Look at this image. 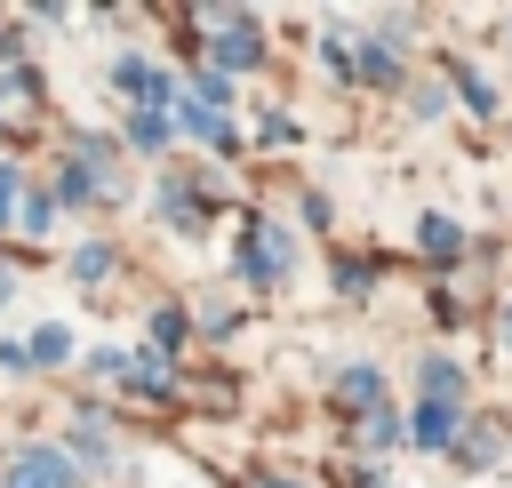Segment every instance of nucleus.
<instances>
[{
  "label": "nucleus",
  "mask_w": 512,
  "mask_h": 488,
  "mask_svg": "<svg viewBox=\"0 0 512 488\" xmlns=\"http://www.w3.org/2000/svg\"><path fill=\"white\" fill-rule=\"evenodd\" d=\"M456 424H464V416H456V400H416L408 440H416V448H448V440H456Z\"/></svg>",
  "instance_id": "nucleus-1"
},
{
  "label": "nucleus",
  "mask_w": 512,
  "mask_h": 488,
  "mask_svg": "<svg viewBox=\"0 0 512 488\" xmlns=\"http://www.w3.org/2000/svg\"><path fill=\"white\" fill-rule=\"evenodd\" d=\"M16 480H24V488H72L80 472H72L56 448H24V456H16Z\"/></svg>",
  "instance_id": "nucleus-2"
},
{
  "label": "nucleus",
  "mask_w": 512,
  "mask_h": 488,
  "mask_svg": "<svg viewBox=\"0 0 512 488\" xmlns=\"http://www.w3.org/2000/svg\"><path fill=\"white\" fill-rule=\"evenodd\" d=\"M256 56H264L256 24H248V16H224V24H216V64H256Z\"/></svg>",
  "instance_id": "nucleus-3"
},
{
  "label": "nucleus",
  "mask_w": 512,
  "mask_h": 488,
  "mask_svg": "<svg viewBox=\"0 0 512 488\" xmlns=\"http://www.w3.org/2000/svg\"><path fill=\"white\" fill-rule=\"evenodd\" d=\"M64 352H72V328H64V320H40L32 344H24V368H56Z\"/></svg>",
  "instance_id": "nucleus-4"
},
{
  "label": "nucleus",
  "mask_w": 512,
  "mask_h": 488,
  "mask_svg": "<svg viewBox=\"0 0 512 488\" xmlns=\"http://www.w3.org/2000/svg\"><path fill=\"white\" fill-rule=\"evenodd\" d=\"M336 392H344V400H360L368 416L384 408V376H376V368H344V376H336Z\"/></svg>",
  "instance_id": "nucleus-5"
},
{
  "label": "nucleus",
  "mask_w": 512,
  "mask_h": 488,
  "mask_svg": "<svg viewBox=\"0 0 512 488\" xmlns=\"http://www.w3.org/2000/svg\"><path fill=\"white\" fill-rule=\"evenodd\" d=\"M416 240H424L432 256H456V248H464V224H448V216H424V224H416Z\"/></svg>",
  "instance_id": "nucleus-6"
},
{
  "label": "nucleus",
  "mask_w": 512,
  "mask_h": 488,
  "mask_svg": "<svg viewBox=\"0 0 512 488\" xmlns=\"http://www.w3.org/2000/svg\"><path fill=\"white\" fill-rule=\"evenodd\" d=\"M456 360H424V400H456Z\"/></svg>",
  "instance_id": "nucleus-7"
},
{
  "label": "nucleus",
  "mask_w": 512,
  "mask_h": 488,
  "mask_svg": "<svg viewBox=\"0 0 512 488\" xmlns=\"http://www.w3.org/2000/svg\"><path fill=\"white\" fill-rule=\"evenodd\" d=\"M48 216H56L48 192H24V200H16V224H24V232H48Z\"/></svg>",
  "instance_id": "nucleus-8"
},
{
  "label": "nucleus",
  "mask_w": 512,
  "mask_h": 488,
  "mask_svg": "<svg viewBox=\"0 0 512 488\" xmlns=\"http://www.w3.org/2000/svg\"><path fill=\"white\" fill-rule=\"evenodd\" d=\"M456 88H464V104H472V112H496V88H488L480 72H456Z\"/></svg>",
  "instance_id": "nucleus-9"
},
{
  "label": "nucleus",
  "mask_w": 512,
  "mask_h": 488,
  "mask_svg": "<svg viewBox=\"0 0 512 488\" xmlns=\"http://www.w3.org/2000/svg\"><path fill=\"white\" fill-rule=\"evenodd\" d=\"M128 136H136V144H168V112H136Z\"/></svg>",
  "instance_id": "nucleus-10"
},
{
  "label": "nucleus",
  "mask_w": 512,
  "mask_h": 488,
  "mask_svg": "<svg viewBox=\"0 0 512 488\" xmlns=\"http://www.w3.org/2000/svg\"><path fill=\"white\" fill-rule=\"evenodd\" d=\"M72 272H80V280H104V272H112V248H80Z\"/></svg>",
  "instance_id": "nucleus-11"
},
{
  "label": "nucleus",
  "mask_w": 512,
  "mask_h": 488,
  "mask_svg": "<svg viewBox=\"0 0 512 488\" xmlns=\"http://www.w3.org/2000/svg\"><path fill=\"white\" fill-rule=\"evenodd\" d=\"M392 440H400V416L376 408V416H368V448H392Z\"/></svg>",
  "instance_id": "nucleus-12"
},
{
  "label": "nucleus",
  "mask_w": 512,
  "mask_h": 488,
  "mask_svg": "<svg viewBox=\"0 0 512 488\" xmlns=\"http://www.w3.org/2000/svg\"><path fill=\"white\" fill-rule=\"evenodd\" d=\"M456 456H464V464H488V456H496V432H464Z\"/></svg>",
  "instance_id": "nucleus-13"
},
{
  "label": "nucleus",
  "mask_w": 512,
  "mask_h": 488,
  "mask_svg": "<svg viewBox=\"0 0 512 488\" xmlns=\"http://www.w3.org/2000/svg\"><path fill=\"white\" fill-rule=\"evenodd\" d=\"M56 200H72V208H80V200H88V168H64V184H56Z\"/></svg>",
  "instance_id": "nucleus-14"
},
{
  "label": "nucleus",
  "mask_w": 512,
  "mask_h": 488,
  "mask_svg": "<svg viewBox=\"0 0 512 488\" xmlns=\"http://www.w3.org/2000/svg\"><path fill=\"white\" fill-rule=\"evenodd\" d=\"M184 336V312H152V344H176Z\"/></svg>",
  "instance_id": "nucleus-15"
},
{
  "label": "nucleus",
  "mask_w": 512,
  "mask_h": 488,
  "mask_svg": "<svg viewBox=\"0 0 512 488\" xmlns=\"http://www.w3.org/2000/svg\"><path fill=\"white\" fill-rule=\"evenodd\" d=\"M16 200H24V192H16V168H8V160H0V224H8V216H16Z\"/></svg>",
  "instance_id": "nucleus-16"
},
{
  "label": "nucleus",
  "mask_w": 512,
  "mask_h": 488,
  "mask_svg": "<svg viewBox=\"0 0 512 488\" xmlns=\"http://www.w3.org/2000/svg\"><path fill=\"white\" fill-rule=\"evenodd\" d=\"M8 296H16V272H8V264H0V304H8Z\"/></svg>",
  "instance_id": "nucleus-17"
}]
</instances>
